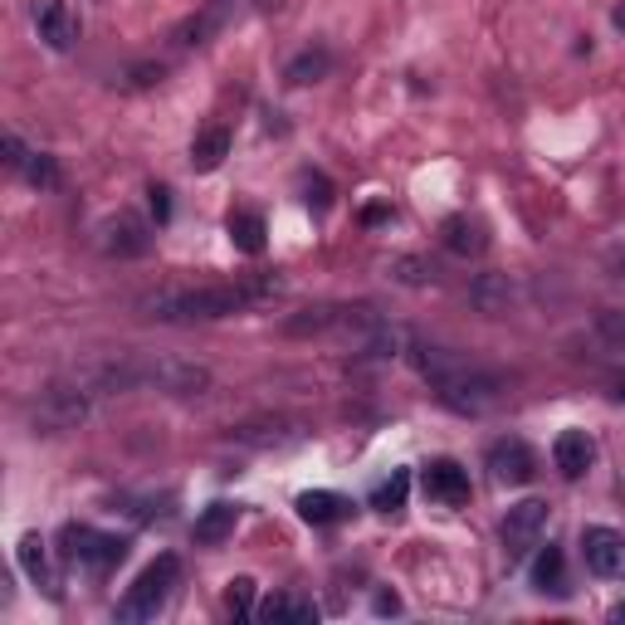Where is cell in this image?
Returning <instances> with one entry per match:
<instances>
[{"mask_svg":"<svg viewBox=\"0 0 625 625\" xmlns=\"http://www.w3.org/2000/svg\"><path fill=\"white\" fill-rule=\"evenodd\" d=\"M230 10H235V0H215L211 10H201V16H191L187 24H177V30H171V40H177V49L205 44V40H211V34L220 30V24L230 20Z\"/></svg>","mask_w":625,"mask_h":625,"instance_id":"17","label":"cell"},{"mask_svg":"<svg viewBox=\"0 0 625 625\" xmlns=\"http://www.w3.org/2000/svg\"><path fill=\"white\" fill-rule=\"evenodd\" d=\"M284 289L279 279H244V284H211V289H171L147 299L142 309L157 323H215V317H235L244 309H260Z\"/></svg>","mask_w":625,"mask_h":625,"instance_id":"2","label":"cell"},{"mask_svg":"<svg viewBox=\"0 0 625 625\" xmlns=\"http://www.w3.org/2000/svg\"><path fill=\"white\" fill-rule=\"evenodd\" d=\"M162 64H138V69H132L128 73V89H152V83H162Z\"/></svg>","mask_w":625,"mask_h":625,"instance_id":"30","label":"cell"},{"mask_svg":"<svg viewBox=\"0 0 625 625\" xmlns=\"http://www.w3.org/2000/svg\"><path fill=\"white\" fill-rule=\"evenodd\" d=\"M20 177L30 181V187H40V191L59 187V167H54V157H44V152H30V162L20 167Z\"/></svg>","mask_w":625,"mask_h":625,"instance_id":"27","label":"cell"},{"mask_svg":"<svg viewBox=\"0 0 625 625\" xmlns=\"http://www.w3.org/2000/svg\"><path fill=\"white\" fill-rule=\"evenodd\" d=\"M16 553H20V567H24V577H30L34 586H44V592H54V572H49V553H44L40 533H24Z\"/></svg>","mask_w":625,"mask_h":625,"instance_id":"21","label":"cell"},{"mask_svg":"<svg viewBox=\"0 0 625 625\" xmlns=\"http://www.w3.org/2000/svg\"><path fill=\"white\" fill-rule=\"evenodd\" d=\"M616 621H625V606H621V611H616Z\"/></svg>","mask_w":625,"mask_h":625,"instance_id":"38","label":"cell"},{"mask_svg":"<svg viewBox=\"0 0 625 625\" xmlns=\"http://www.w3.org/2000/svg\"><path fill=\"white\" fill-rule=\"evenodd\" d=\"M177 582H181V557H171V553H162V557H152L147 567L138 572V582L122 592V602H118V621H157L167 611V602H171V592H177Z\"/></svg>","mask_w":625,"mask_h":625,"instance_id":"4","label":"cell"},{"mask_svg":"<svg viewBox=\"0 0 625 625\" xmlns=\"http://www.w3.org/2000/svg\"><path fill=\"white\" fill-rule=\"evenodd\" d=\"M470 299H474V309H484L488 317H498V313H508V303H513V284L504 274H484V279H474Z\"/></svg>","mask_w":625,"mask_h":625,"instance_id":"20","label":"cell"},{"mask_svg":"<svg viewBox=\"0 0 625 625\" xmlns=\"http://www.w3.org/2000/svg\"><path fill=\"white\" fill-rule=\"evenodd\" d=\"M376 323L372 309H347V303H317V309H303V313H289L279 323L284 337H327V333H366Z\"/></svg>","mask_w":625,"mask_h":625,"instance_id":"5","label":"cell"},{"mask_svg":"<svg viewBox=\"0 0 625 625\" xmlns=\"http://www.w3.org/2000/svg\"><path fill=\"white\" fill-rule=\"evenodd\" d=\"M93 396L98 391L83 386V376L79 382H69V386H49L40 396V406H34V425H44V431H73V425L89 415Z\"/></svg>","mask_w":625,"mask_h":625,"instance_id":"7","label":"cell"},{"mask_svg":"<svg viewBox=\"0 0 625 625\" xmlns=\"http://www.w3.org/2000/svg\"><path fill=\"white\" fill-rule=\"evenodd\" d=\"M260 616L264 621H317V606L313 602H303V596H289V592H279V596H269V602L260 606Z\"/></svg>","mask_w":625,"mask_h":625,"instance_id":"26","label":"cell"},{"mask_svg":"<svg viewBox=\"0 0 625 625\" xmlns=\"http://www.w3.org/2000/svg\"><path fill=\"white\" fill-rule=\"evenodd\" d=\"M225 606L235 611V616H254V582H250V577H235V582H230Z\"/></svg>","mask_w":625,"mask_h":625,"instance_id":"29","label":"cell"},{"mask_svg":"<svg viewBox=\"0 0 625 625\" xmlns=\"http://www.w3.org/2000/svg\"><path fill=\"white\" fill-rule=\"evenodd\" d=\"M230 157V132L225 128H205L201 138L191 142V167L195 171H215Z\"/></svg>","mask_w":625,"mask_h":625,"instance_id":"24","label":"cell"},{"mask_svg":"<svg viewBox=\"0 0 625 625\" xmlns=\"http://www.w3.org/2000/svg\"><path fill=\"white\" fill-rule=\"evenodd\" d=\"M391 274H396L401 284H435V264L421 260V254H401V260L391 264Z\"/></svg>","mask_w":625,"mask_h":625,"instance_id":"28","label":"cell"},{"mask_svg":"<svg viewBox=\"0 0 625 625\" xmlns=\"http://www.w3.org/2000/svg\"><path fill=\"white\" fill-rule=\"evenodd\" d=\"M606 269H611L616 279H625V244H616V250L606 254Z\"/></svg>","mask_w":625,"mask_h":625,"instance_id":"34","label":"cell"},{"mask_svg":"<svg viewBox=\"0 0 625 625\" xmlns=\"http://www.w3.org/2000/svg\"><path fill=\"white\" fill-rule=\"evenodd\" d=\"M152 215H157V225L171 220V191L167 187H152Z\"/></svg>","mask_w":625,"mask_h":625,"instance_id":"33","label":"cell"},{"mask_svg":"<svg viewBox=\"0 0 625 625\" xmlns=\"http://www.w3.org/2000/svg\"><path fill=\"white\" fill-rule=\"evenodd\" d=\"M327 69H333V54H327L323 44H317V49H303L299 59H289L284 79L293 83V89H303V83H317V79H327Z\"/></svg>","mask_w":625,"mask_h":625,"instance_id":"23","label":"cell"},{"mask_svg":"<svg viewBox=\"0 0 625 625\" xmlns=\"http://www.w3.org/2000/svg\"><path fill=\"white\" fill-rule=\"evenodd\" d=\"M553 460H557L562 480H582V474L592 470V460H596L592 435H586V431H562L557 445H553Z\"/></svg>","mask_w":625,"mask_h":625,"instance_id":"14","label":"cell"},{"mask_svg":"<svg viewBox=\"0 0 625 625\" xmlns=\"http://www.w3.org/2000/svg\"><path fill=\"white\" fill-rule=\"evenodd\" d=\"M616 24H625V6H621V10H616Z\"/></svg>","mask_w":625,"mask_h":625,"instance_id":"37","label":"cell"},{"mask_svg":"<svg viewBox=\"0 0 625 625\" xmlns=\"http://www.w3.org/2000/svg\"><path fill=\"white\" fill-rule=\"evenodd\" d=\"M396 611H401V602H396V596H376V616H396Z\"/></svg>","mask_w":625,"mask_h":625,"instance_id":"35","label":"cell"},{"mask_svg":"<svg viewBox=\"0 0 625 625\" xmlns=\"http://www.w3.org/2000/svg\"><path fill=\"white\" fill-rule=\"evenodd\" d=\"M488 474H494V484H508V488L533 484V474H537V455H533L528 445H523L518 435L494 440V445H488Z\"/></svg>","mask_w":625,"mask_h":625,"instance_id":"10","label":"cell"},{"mask_svg":"<svg viewBox=\"0 0 625 625\" xmlns=\"http://www.w3.org/2000/svg\"><path fill=\"white\" fill-rule=\"evenodd\" d=\"M83 386L98 396L113 391H162V396H201L211 391V366L181 362V357H122L83 372Z\"/></svg>","mask_w":625,"mask_h":625,"instance_id":"1","label":"cell"},{"mask_svg":"<svg viewBox=\"0 0 625 625\" xmlns=\"http://www.w3.org/2000/svg\"><path fill=\"white\" fill-rule=\"evenodd\" d=\"M415 366H421V376L440 391V401L460 415H484L504 396V382H498L488 366L460 357V352H450V347H415Z\"/></svg>","mask_w":625,"mask_h":625,"instance_id":"3","label":"cell"},{"mask_svg":"<svg viewBox=\"0 0 625 625\" xmlns=\"http://www.w3.org/2000/svg\"><path fill=\"white\" fill-rule=\"evenodd\" d=\"M352 513V498L333 494V488H309V494H299V518L313 523V528H323V523H342Z\"/></svg>","mask_w":625,"mask_h":625,"instance_id":"15","label":"cell"},{"mask_svg":"<svg viewBox=\"0 0 625 625\" xmlns=\"http://www.w3.org/2000/svg\"><path fill=\"white\" fill-rule=\"evenodd\" d=\"M425 494L445 508H464L470 504V474H464L455 460H435L431 470H425Z\"/></svg>","mask_w":625,"mask_h":625,"instance_id":"13","label":"cell"},{"mask_svg":"<svg viewBox=\"0 0 625 625\" xmlns=\"http://www.w3.org/2000/svg\"><path fill=\"white\" fill-rule=\"evenodd\" d=\"M582 557H586V567H592L596 577H606V582L625 577V533L606 528V523L582 528Z\"/></svg>","mask_w":625,"mask_h":625,"instance_id":"9","label":"cell"},{"mask_svg":"<svg viewBox=\"0 0 625 625\" xmlns=\"http://www.w3.org/2000/svg\"><path fill=\"white\" fill-rule=\"evenodd\" d=\"M34 30L49 49H73L79 40V16L69 10V0H34Z\"/></svg>","mask_w":625,"mask_h":625,"instance_id":"11","label":"cell"},{"mask_svg":"<svg viewBox=\"0 0 625 625\" xmlns=\"http://www.w3.org/2000/svg\"><path fill=\"white\" fill-rule=\"evenodd\" d=\"M64 557L73 562V567H83V572H113L122 557H128V537H118V533H98L89 528V523H69L64 528Z\"/></svg>","mask_w":625,"mask_h":625,"instance_id":"6","label":"cell"},{"mask_svg":"<svg viewBox=\"0 0 625 625\" xmlns=\"http://www.w3.org/2000/svg\"><path fill=\"white\" fill-rule=\"evenodd\" d=\"M327 201H333V187H327L323 177H309V205H317V211H327Z\"/></svg>","mask_w":625,"mask_h":625,"instance_id":"32","label":"cell"},{"mask_svg":"<svg viewBox=\"0 0 625 625\" xmlns=\"http://www.w3.org/2000/svg\"><path fill=\"white\" fill-rule=\"evenodd\" d=\"M533 592H543V596H567V557H562V547L547 543L543 553L533 557Z\"/></svg>","mask_w":625,"mask_h":625,"instance_id":"18","label":"cell"},{"mask_svg":"<svg viewBox=\"0 0 625 625\" xmlns=\"http://www.w3.org/2000/svg\"><path fill=\"white\" fill-rule=\"evenodd\" d=\"M230 244H235L240 254H264V215H254V211H235L230 215Z\"/></svg>","mask_w":625,"mask_h":625,"instance_id":"22","label":"cell"},{"mask_svg":"<svg viewBox=\"0 0 625 625\" xmlns=\"http://www.w3.org/2000/svg\"><path fill=\"white\" fill-rule=\"evenodd\" d=\"M611 396H616V401H625V376H616V386H611Z\"/></svg>","mask_w":625,"mask_h":625,"instance_id":"36","label":"cell"},{"mask_svg":"<svg viewBox=\"0 0 625 625\" xmlns=\"http://www.w3.org/2000/svg\"><path fill=\"white\" fill-rule=\"evenodd\" d=\"M24 162H30V147H24V142L16 138V132H6V167H10V171H20Z\"/></svg>","mask_w":625,"mask_h":625,"instance_id":"31","label":"cell"},{"mask_svg":"<svg viewBox=\"0 0 625 625\" xmlns=\"http://www.w3.org/2000/svg\"><path fill=\"white\" fill-rule=\"evenodd\" d=\"M440 240H445V250L460 254V260H470V254H484L488 250L484 225H480V220H470V215H450L445 225H440Z\"/></svg>","mask_w":625,"mask_h":625,"instance_id":"16","label":"cell"},{"mask_svg":"<svg viewBox=\"0 0 625 625\" xmlns=\"http://www.w3.org/2000/svg\"><path fill=\"white\" fill-rule=\"evenodd\" d=\"M411 494V470H391V480H382L372 488V508L376 513H401Z\"/></svg>","mask_w":625,"mask_h":625,"instance_id":"25","label":"cell"},{"mask_svg":"<svg viewBox=\"0 0 625 625\" xmlns=\"http://www.w3.org/2000/svg\"><path fill=\"white\" fill-rule=\"evenodd\" d=\"M543 533H547V504H543V498H523V504H513L504 513V528H498L508 562L528 557L533 547L543 543Z\"/></svg>","mask_w":625,"mask_h":625,"instance_id":"8","label":"cell"},{"mask_svg":"<svg viewBox=\"0 0 625 625\" xmlns=\"http://www.w3.org/2000/svg\"><path fill=\"white\" fill-rule=\"evenodd\" d=\"M98 244H103V254H113V260H138V254L152 250V235H147V225L138 215H118L108 220L103 230H98Z\"/></svg>","mask_w":625,"mask_h":625,"instance_id":"12","label":"cell"},{"mask_svg":"<svg viewBox=\"0 0 625 625\" xmlns=\"http://www.w3.org/2000/svg\"><path fill=\"white\" fill-rule=\"evenodd\" d=\"M235 523H240V508L235 504H211L195 518V543H205V547H215V543H225L230 533H235Z\"/></svg>","mask_w":625,"mask_h":625,"instance_id":"19","label":"cell"}]
</instances>
